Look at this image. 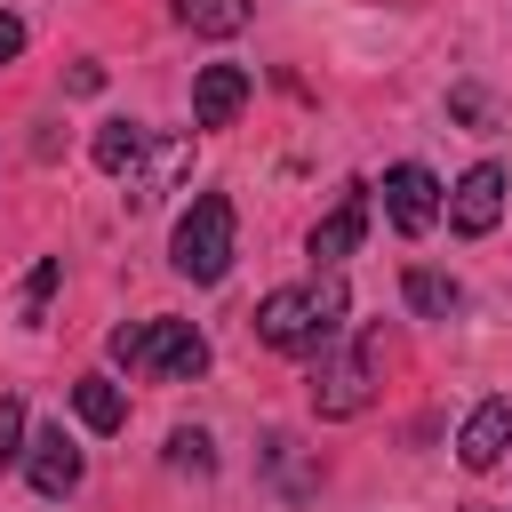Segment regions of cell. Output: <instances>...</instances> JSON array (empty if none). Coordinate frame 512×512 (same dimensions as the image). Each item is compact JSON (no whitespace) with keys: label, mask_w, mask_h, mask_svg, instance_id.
I'll return each instance as SVG.
<instances>
[{"label":"cell","mask_w":512,"mask_h":512,"mask_svg":"<svg viewBox=\"0 0 512 512\" xmlns=\"http://www.w3.org/2000/svg\"><path fill=\"white\" fill-rule=\"evenodd\" d=\"M336 328H344V280L336 272L328 280H304V288H272L256 304V336L272 352H288V360H320L336 344Z\"/></svg>","instance_id":"1"},{"label":"cell","mask_w":512,"mask_h":512,"mask_svg":"<svg viewBox=\"0 0 512 512\" xmlns=\"http://www.w3.org/2000/svg\"><path fill=\"white\" fill-rule=\"evenodd\" d=\"M112 360L120 368H144L160 384H192L208 368V336L192 320H128V328H112Z\"/></svg>","instance_id":"2"},{"label":"cell","mask_w":512,"mask_h":512,"mask_svg":"<svg viewBox=\"0 0 512 512\" xmlns=\"http://www.w3.org/2000/svg\"><path fill=\"white\" fill-rule=\"evenodd\" d=\"M376 368H384V336L376 328H360L344 352L328 344L320 360H312V408L336 424V416H360L368 400H376Z\"/></svg>","instance_id":"3"},{"label":"cell","mask_w":512,"mask_h":512,"mask_svg":"<svg viewBox=\"0 0 512 512\" xmlns=\"http://www.w3.org/2000/svg\"><path fill=\"white\" fill-rule=\"evenodd\" d=\"M232 240H240V224H232V200L224 192H200L184 216H176V240H168V256H176V272L184 280H224L232 272Z\"/></svg>","instance_id":"4"},{"label":"cell","mask_w":512,"mask_h":512,"mask_svg":"<svg viewBox=\"0 0 512 512\" xmlns=\"http://www.w3.org/2000/svg\"><path fill=\"white\" fill-rule=\"evenodd\" d=\"M504 192H512V176H504L496 160H472V168L456 176V200H448V224H456L464 240H480V232H496V216H504Z\"/></svg>","instance_id":"5"},{"label":"cell","mask_w":512,"mask_h":512,"mask_svg":"<svg viewBox=\"0 0 512 512\" xmlns=\"http://www.w3.org/2000/svg\"><path fill=\"white\" fill-rule=\"evenodd\" d=\"M384 216H392L400 232H432V224H440V176L416 168V160L384 168Z\"/></svg>","instance_id":"6"},{"label":"cell","mask_w":512,"mask_h":512,"mask_svg":"<svg viewBox=\"0 0 512 512\" xmlns=\"http://www.w3.org/2000/svg\"><path fill=\"white\" fill-rule=\"evenodd\" d=\"M504 448H512V392L480 400V408L464 416V432H456V456H464V472H496V464H504Z\"/></svg>","instance_id":"7"},{"label":"cell","mask_w":512,"mask_h":512,"mask_svg":"<svg viewBox=\"0 0 512 512\" xmlns=\"http://www.w3.org/2000/svg\"><path fill=\"white\" fill-rule=\"evenodd\" d=\"M240 104H248V72H240V64H200V80H192V120H200V128H232Z\"/></svg>","instance_id":"8"},{"label":"cell","mask_w":512,"mask_h":512,"mask_svg":"<svg viewBox=\"0 0 512 512\" xmlns=\"http://www.w3.org/2000/svg\"><path fill=\"white\" fill-rule=\"evenodd\" d=\"M24 472H32V488H40V496H72V488H80V448L64 440V424L32 432V448H24Z\"/></svg>","instance_id":"9"},{"label":"cell","mask_w":512,"mask_h":512,"mask_svg":"<svg viewBox=\"0 0 512 512\" xmlns=\"http://www.w3.org/2000/svg\"><path fill=\"white\" fill-rule=\"evenodd\" d=\"M360 232H368V192L352 184V192H344V200L312 224V264H344V256L360 248Z\"/></svg>","instance_id":"10"},{"label":"cell","mask_w":512,"mask_h":512,"mask_svg":"<svg viewBox=\"0 0 512 512\" xmlns=\"http://www.w3.org/2000/svg\"><path fill=\"white\" fill-rule=\"evenodd\" d=\"M144 152H152V128H144V120H104V128H96V168H104V176H136Z\"/></svg>","instance_id":"11"},{"label":"cell","mask_w":512,"mask_h":512,"mask_svg":"<svg viewBox=\"0 0 512 512\" xmlns=\"http://www.w3.org/2000/svg\"><path fill=\"white\" fill-rule=\"evenodd\" d=\"M72 416H80L88 432H120V424H128V400H120L112 376H80V384H72Z\"/></svg>","instance_id":"12"},{"label":"cell","mask_w":512,"mask_h":512,"mask_svg":"<svg viewBox=\"0 0 512 512\" xmlns=\"http://www.w3.org/2000/svg\"><path fill=\"white\" fill-rule=\"evenodd\" d=\"M400 288H408V312H424V320H448V312H464V288H456L448 272H424V264H416Z\"/></svg>","instance_id":"13"},{"label":"cell","mask_w":512,"mask_h":512,"mask_svg":"<svg viewBox=\"0 0 512 512\" xmlns=\"http://www.w3.org/2000/svg\"><path fill=\"white\" fill-rule=\"evenodd\" d=\"M176 16H184L192 32H208V40H232V32L248 24V0H176Z\"/></svg>","instance_id":"14"},{"label":"cell","mask_w":512,"mask_h":512,"mask_svg":"<svg viewBox=\"0 0 512 512\" xmlns=\"http://www.w3.org/2000/svg\"><path fill=\"white\" fill-rule=\"evenodd\" d=\"M56 280H64V264H56V256H40V264L24 272V296H16V320H40V312H48V296H56Z\"/></svg>","instance_id":"15"},{"label":"cell","mask_w":512,"mask_h":512,"mask_svg":"<svg viewBox=\"0 0 512 512\" xmlns=\"http://www.w3.org/2000/svg\"><path fill=\"white\" fill-rule=\"evenodd\" d=\"M168 464H184V472H216L208 432H168Z\"/></svg>","instance_id":"16"},{"label":"cell","mask_w":512,"mask_h":512,"mask_svg":"<svg viewBox=\"0 0 512 512\" xmlns=\"http://www.w3.org/2000/svg\"><path fill=\"white\" fill-rule=\"evenodd\" d=\"M24 464V400H0V472Z\"/></svg>","instance_id":"17"},{"label":"cell","mask_w":512,"mask_h":512,"mask_svg":"<svg viewBox=\"0 0 512 512\" xmlns=\"http://www.w3.org/2000/svg\"><path fill=\"white\" fill-rule=\"evenodd\" d=\"M448 112H456V120H472V128H480V120H488V96H480V88H456V96H448Z\"/></svg>","instance_id":"18"},{"label":"cell","mask_w":512,"mask_h":512,"mask_svg":"<svg viewBox=\"0 0 512 512\" xmlns=\"http://www.w3.org/2000/svg\"><path fill=\"white\" fill-rule=\"evenodd\" d=\"M16 56H24V24L0 8V64H16Z\"/></svg>","instance_id":"19"}]
</instances>
